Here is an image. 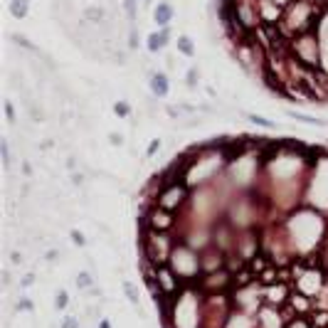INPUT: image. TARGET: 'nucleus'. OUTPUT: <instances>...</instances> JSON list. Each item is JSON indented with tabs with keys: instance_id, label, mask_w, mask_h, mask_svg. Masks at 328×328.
Returning <instances> with one entry per match:
<instances>
[{
	"instance_id": "obj_21",
	"label": "nucleus",
	"mask_w": 328,
	"mask_h": 328,
	"mask_svg": "<svg viewBox=\"0 0 328 328\" xmlns=\"http://www.w3.org/2000/svg\"><path fill=\"white\" fill-rule=\"evenodd\" d=\"M18 308H20V311H32V301L30 298H20V301H18Z\"/></svg>"
},
{
	"instance_id": "obj_15",
	"label": "nucleus",
	"mask_w": 328,
	"mask_h": 328,
	"mask_svg": "<svg viewBox=\"0 0 328 328\" xmlns=\"http://www.w3.org/2000/svg\"><path fill=\"white\" fill-rule=\"evenodd\" d=\"M60 328H79V318H74V316H64V321L60 323Z\"/></svg>"
},
{
	"instance_id": "obj_18",
	"label": "nucleus",
	"mask_w": 328,
	"mask_h": 328,
	"mask_svg": "<svg viewBox=\"0 0 328 328\" xmlns=\"http://www.w3.org/2000/svg\"><path fill=\"white\" fill-rule=\"evenodd\" d=\"M3 160H5V168L10 166V146H8V138H3Z\"/></svg>"
},
{
	"instance_id": "obj_13",
	"label": "nucleus",
	"mask_w": 328,
	"mask_h": 328,
	"mask_svg": "<svg viewBox=\"0 0 328 328\" xmlns=\"http://www.w3.org/2000/svg\"><path fill=\"white\" fill-rule=\"evenodd\" d=\"M247 119L252 121V123H257V126H264V128H274V121L269 119H262V116H257V114H249Z\"/></svg>"
},
{
	"instance_id": "obj_8",
	"label": "nucleus",
	"mask_w": 328,
	"mask_h": 328,
	"mask_svg": "<svg viewBox=\"0 0 328 328\" xmlns=\"http://www.w3.org/2000/svg\"><path fill=\"white\" fill-rule=\"evenodd\" d=\"M104 20H106V10H104V8L89 5V8L84 10V23H94V25H99V23H104Z\"/></svg>"
},
{
	"instance_id": "obj_28",
	"label": "nucleus",
	"mask_w": 328,
	"mask_h": 328,
	"mask_svg": "<svg viewBox=\"0 0 328 328\" xmlns=\"http://www.w3.org/2000/svg\"><path fill=\"white\" fill-rule=\"evenodd\" d=\"M217 3H230V0H217Z\"/></svg>"
},
{
	"instance_id": "obj_4",
	"label": "nucleus",
	"mask_w": 328,
	"mask_h": 328,
	"mask_svg": "<svg viewBox=\"0 0 328 328\" xmlns=\"http://www.w3.org/2000/svg\"><path fill=\"white\" fill-rule=\"evenodd\" d=\"M173 18H176V10H173V5H171L168 0H160V3L153 8V20H155L158 28H171Z\"/></svg>"
},
{
	"instance_id": "obj_27",
	"label": "nucleus",
	"mask_w": 328,
	"mask_h": 328,
	"mask_svg": "<svg viewBox=\"0 0 328 328\" xmlns=\"http://www.w3.org/2000/svg\"><path fill=\"white\" fill-rule=\"evenodd\" d=\"M13 262L18 264V262H23V254H18V252H13Z\"/></svg>"
},
{
	"instance_id": "obj_23",
	"label": "nucleus",
	"mask_w": 328,
	"mask_h": 328,
	"mask_svg": "<svg viewBox=\"0 0 328 328\" xmlns=\"http://www.w3.org/2000/svg\"><path fill=\"white\" fill-rule=\"evenodd\" d=\"M32 281H35V274H28V276L23 279V286H30Z\"/></svg>"
},
{
	"instance_id": "obj_22",
	"label": "nucleus",
	"mask_w": 328,
	"mask_h": 328,
	"mask_svg": "<svg viewBox=\"0 0 328 328\" xmlns=\"http://www.w3.org/2000/svg\"><path fill=\"white\" fill-rule=\"evenodd\" d=\"M128 47H131V50H136V47H138V37H136V30H131V35H128Z\"/></svg>"
},
{
	"instance_id": "obj_16",
	"label": "nucleus",
	"mask_w": 328,
	"mask_h": 328,
	"mask_svg": "<svg viewBox=\"0 0 328 328\" xmlns=\"http://www.w3.org/2000/svg\"><path fill=\"white\" fill-rule=\"evenodd\" d=\"M158 150H160V141H158V138H153V141H150V143H148V150H146V158H153V155H155Z\"/></svg>"
},
{
	"instance_id": "obj_12",
	"label": "nucleus",
	"mask_w": 328,
	"mask_h": 328,
	"mask_svg": "<svg viewBox=\"0 0 328 328\" xmlns=\"http://www.w3.org/2000/svg\"><path fill=\"white\" fill-rule=\"evenodd\" d=\"M123 10H126L128 20L133 23V20H136V0H123Z\"/></svg>"
},
{
	"instance_id": "obj_20",
	"label": "nucleus",
	"mask_w": 328,
	"mask_h": 328,
	"mask_svg": "<svg viewBox=\"0 0 328 328\" xmlns=\"http://www.w3.org/2000/svg\"><path fill=\"white\" fill-rule=\"evenodd\" d=\"M5 116H8L10 123H15V111H13V104H10V101H5Z\"/></svg>"
},
{
	"instance_id": "obj_3",
	"label": "nucleus",
	"mask_w": 328,
	"mask_h": 328,
	"mask_svg": "<svg viewBox=\"0 0 328 328\" xmlns=\"http://www.w3.org/2000/svg\"><path fill=\"white\" fill-rule=\"evenodd\" d=\"M259 15H262V23H281L284 5L274 0H259Z\"/></svg>"
},
{
	"instance_id": "obj_7",
	"label": "nucleus",
	"mask_w": 328,
	"mask_h": 328,
	"mask_svg": "<svg viewBox=\"0 0 328 328\" xmlns=\"http://www.w3.org/2000/svg\"><path fill=\"white\" fill-rule=\"evenodd\" d=\"M28 13H30V0H10V15L13 18L23 20V18H28Z\"/></svg>"
},
{
	"instance_id": "obj_9",
	"label": "nucleus",
	"mask_w": 328,
	"mask_h": 328,
	"mask_svg": "<svg viewBox=\"0 0 328 328\" xmlns=\"http://www.w3.org/2000/svg\"><path fill=\"white\" fill-rule=\"evenodd\" d=\"M77 286H79L82 291H89L91 286H94V279H91L89 271H79V274H77Z\"/></svg>"
},
{
	"instance_id": "obj_19",
	"label": "nucleus",
	"mask_w": 328,
	"mask_h": 328,
	"mask_svg": "<svg viewBox=\"0 0 328 328\" xmlns=\"http://www.w3.org/2000/svg\"><path fill=\"white\" fill-rule=\"evenodd\" d=\"M72 242H74V244H79V247H87V239H84V235H82V232H77V230H72Z\"/></svg>"
},
{
	"instance_id": "obj_11",
	"label": "nucleus",
	"mask_w": 328,
	"mask_h": 328,
	"mask_svg": "<svg viewBox=\"0 0 328 328\" xmlns=\"http://www.w3.org/2000/svg\"><path fill=\"white\" fill-rule=\"evenodd\" d=\"M67 306H69V294H67L64 289H60L57 296H55V308H57V311H67Z\"/></svg>"
},
{
	"instance_id": "obj_25",
	"label": "nucleus",
	"mask_w": 328,
	"mask_h": 328,
	"mask_svg": "<svg viewBox=\"0 0 328 328\" xmlns=\"http://www.w3.org/2000/svg\"><path fill=\"white\" fill-rule=\"evenodd\" d=\"M109 141H111V143H114V146H121V143H123V138H121V136H111V138H109Z\"/></svg>"
},
{
	"instance_id": "obj_2",
	"label": "nucleus",
	"mask_w": 328,
	"mask_h": 328,
	"mask_svg": "<svg viewBox=\"0 0 328 328\" xmlns=\"http://www.w3.org/2000/svg\"><path fill=\"white\" fill-rule=\"evenodd\" d=\"M168 45H171V28H160L158 32H150L148 40H146V47H148L150 55L163 52Z\"/></svg>"
},
{
	"instance_id": "obj_26",
	"label": "nucleus",
	"mask_w": 328,
	"mask_h": 328,
	"mask_svg": "<svg viewBox=\"0 0 328 328\" xmlns=\"http://www.w3.org/2000/svg\"><path fill=\"white\" fill-rule=\"evenodd\" d=\"M99 328H111V321H109V318H101V321H99Z\"/></svg>"
},
{
	"instance_id": "obj_1",
	"label": "nucleus",
	"mask_w": 328,
	"mask_h": 328,
	"mask_svg": "<svg viewBox=\"0 0 328 328\" xmlns=\"http://www.w3.org/2000/svg\"><path fill=\"white\" fill-rule=\"evenodd\" d=\"M323 47H321V37L318 32H303L291 40V57H296L306 69H321V55Z\"/></svg>"
},
{
	"instance_id": "obj_5",
	"label": "nucleus",
	"mask_w": 328,
	"mask_h": 328,
	"mask_svg": "<svg viewBox=\"0 0 328 328\" xmlns=\"http://www.w3.org/2000/svg\"><path fill=\"white\" fill-rule=\"evenodd\" d=\"M148 84H150L153 96H158V99H163V96L171 91V79H168V74H163V72H153Z\"/></svg>"
},
{
	"instance_id": "obj_6",
	"label": "nucleus",
	"mask_w": 328,
	"mask_h": 328,
	"mask_svg": "<svg viewBox=\"0 0 328 328\" xmlns=\"http://www.w3.org/2000/svg\"><path fill=\"white\" fill-rule=\"evenodd\" d=\"M176 47H178V52L183 55V57H195V42H193L188 35H178Z\"/></svg>"
},
{
	"instance_id": "obj_10",
	"label": "nucleus",
	"mask_w": 328,
	"mask_h": 328,
	"mask_svg": "<svg viewBox=\"0 0 328 328\" xmlns=\"http://www.w3.org/2000/svg\"><path fill=\"white\" fill-rule=\"evenodd\" d=\"M114 114H116L119 119H128V116H131V104H128V101H116V104H114Z\"/></svg>"
},
{
	"instance_id": "obj_17",
	"label": "nucleus",
	"mask_w": 328,
	"mask_h": 328,
	"mask_svg": "<svg viewBox=\"0 0 328 328\" xmlns=\"http://www.w3.org/2000/svg\"><path fill=\"white\" fill-rule=\"evenodd\" d=\"M185 82H188V87H195V84H198V67H193V69L188 72Z\"/></svg>"
},
{
	"instance_id": "obj_14",
	"label": "nucleus",
	"mask_w": 328,
	"mask_h": 328,
	"mask_svg": "<svg viewBox=\"0 0 328 328\" xmlns=\"http://www.w3.org/2000/svg\"><path fill=\"white\" fill-rule=\"evenodd\" d=\"M123 291H126V296H128V301H131L133 306H138V294H136V289H133V286H131L128 281L123 284Z\"/></svg>"
},
{
	"instance_id": "obj_24",
	"label": "nucleus",
	"mask_w": 328,
	"mask_h": 328,
	"mask_svg": "<svg viewBox=\"0 0 328 328\" xmlns=\"http://www.w3.org/2000/svg\"><path fill=\"white\" fill-rule=\"evenodd\" d=\"M23 173H25V176H32V168H30V163H28V160L23 163Z\"/></svg>"
}]
</instances>
